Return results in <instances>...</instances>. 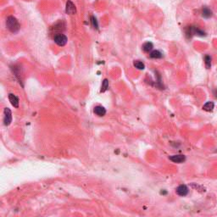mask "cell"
Segmentation results:
<instances>
[{
  "instance_id": "cell-1",
  "label": "cell",
  "mask_w": 217,
  "mask_h": 217,
  "mask_svg": "<svg viewBox=\"0 0 217 217\" xmlns=\"http://www.w3.org/2000/svg\"><path fill=\"white\" fill-rule=\"evenodd\" d=\"M6 26L9 32L16 33L19 32L20 25L18 20L14 16H9L6 19Z\"/></svg>"
},
{
  "instance_id": "cell-2",
  "label": "cell",
  "mask_w": 217,
  "mask_h": 217,
  "mask_svg": "<svg viewBox=\"0 0 217 217\" xmlns=\"http://www.w3.org/2000/svg\"><path fill=\"white\" fill-rule=\"evenodd\" d=\"M194 35L199 36V37H204V36H206V32L196 26H187L186 28V36L188 38H191Z\"/></svg>"
},
{
  "instance_id": "cell-3",
  "label": "cell",
  "mask_w": 217,
  "mask_h": 217,
  "mask_svg": "<svg viewBox=\"0 0 217 217\" xmlns=\"http://www.w3.org/2000/svg\"><path fill=\"white\" fill-rule=\"evenodd\" d=\"M54 43H55L58 46H59V47H64V45L67 43L68 39H67V37H66L65 35L62 34V33H59V34H57V35H55V36L54 37Z\"/></svg>"
},
{
  "instance_id": "cell-4",
  "label": "cell",
  "mask_w": 217,
  "mask_h": 217,
  "mask_svg": "<svg viewBox=\"0 0 217 217\" xmlns=\"http://www.w3.org/2000/svg\"><path fill=\"white\" fill-rule=\"evenodd\" d=\"M12 122V113L9 108H5L4 110V126H9Z\"/></svg>"
},
{
  "instance_id": "cell-5",
  "label": "cell",
  "mask_w": 217,
  "mask_h": 217,
  "mask_svg": "<svg viewBox=\"0 0 217 217\" xmlns=\"http://www.w3.org/2000/svg\"><path fill=\"white\" fill-rule=\"evenodd\" d=\"M65 12L68 14H75L77 13V9L75 4L70 1L68 0L66 2V7H65Z\"/></svg>"
},
{
  "instance_id": "cell-6",
  "label": "cell",
  "mask_w": 217,
  "mask_h": 217,
  "mask_svg": "<svg viewBox=\"0 0 217 217\" xmlns=\"http://www.w3.org/2000/svg\"><path fill=\"white\" fill-rule=\"evenodd\" d=\"M176 193L178 194L179 196H182V197H185L187 195V193H188V192H189V189H188V187H187L186 185L184 184H182V185H180L177 187V188H176Z\"/></svg>"
},
{
  "instance_id": "cell-7",
  "label": "cell",
  "mask_w": 217,
  "mask_h": 217,
  "mask_svg": "<svg viewBox=\"0 0 217 217\" xmlns=\"http://www.w3.org/2000/svg\"><path fill=\"white\" fill-rule=\"evenodd\" d=\"M169 159L171 160L174 163H182L186 160V157L182 154H176V155H171L169 157Z\"/></svg>"
},
{
  "instance_id": "cell-8",
  "label": "cell",
  "mask_w": 217,
  "mask_h": 217,
  "mask_svg": "<svg viewBox=\"0 0 217 217\" xmlns=\"http://www.w3.org/2000/svg\"><path fill=\"white\" fill-rule=\"evenodd\" d=\"M9 102L10 103L13 105L14 108H19V98L17 96H15L13 93H9Z\"/></svg>"
},
{
  "instance_id": "cell-9",
  "label": "cell",
  "mask_w": 217,
  "mask_h": 217,
  "mask_svg": "<svg viewBox=\"0 0 217 217\" xmlns=\"http://www.w3.org/2000/svg\"><path fill=\"white\" fill-rule=\"evenodd\" d=\"M93 112H94V114L98 115V116L102 117V116H104L105 114H106V109L103 108V106L98 105V106H96L95 108H94Z\"/></svg>"
},
{
  "instance_id": "cell-10",
  "label": "cell",
  "mask_w": 217,
  "mask_h": 217,
  "mask_svg": "<svg viewBox=\"0 0 217 217\" xmlns=\"http://www.w3.org/2000/svg\"><path fill=\"white\" fill-rule=\"evenodd\" d=\"M201 14H202V16H203L204 18H205V19H209V18H210L211 16L213 15V12H212V10H211L210 8H208V7H204V8L202 9Z\"/></svg>"
},
{
  "instance_id": "cell-11",
  "label": "cell",
  "mask_w": 217,
  "mask_h": 217,
  "mask_svg": "<svg viewBox=\"0 0 217 217\" xmlns=\"http://www.w3.org/2000/svg\"><path fill=\"white\" fill-rule=\"evenodd\" d=\"M153 43H150V42H147V43H145L144 44L142 45V50L145 52V53H149V52H151L153 50Z\"/></svg>"
},
{
  "instance_id": "cell-12",
  "label": "cell",
  "mask_w": 217,
  "mask_h": 217,
  "mask_svg": "<svg viewBox=\"0 0 217 217\" xmlns=\"http://www.w3.org/2000/svg\"><path fill=\"white\" fill-rule=\"evenodd\" d=\"M149 57L152 58V59H161L163 57V54L159 50H153L150 53Z\"/></svg>"
},
{
  "instance_id": "cell-13",
  "label": "cell",
  "mask_w": 217,
  "mask_h": 217,
  "mask_svg": "<svg viewBox=\"0 0 217 217\" xmlns=\"http://www.w3.org/2000/svg\"><path fill=\"white\" fill-rule=\"evenodd\" d=\"M214 108H215V103L213 102H207L203 106V109L205 111H212Z\"/></svg>"
},
{
  "instance_id": "cell-14",
  "label": "cell",
  "mask_w": 217,
  "mask_h": 217,
  "mask_svg": "<svg viewBox=\"0 0 217 217\" xmlns=\"http://www.w3.org/2000/svg\"><path fill=\"white\" fill-rule=\"evenodd\" d=\"M133 65L138 70H144L145 69V64H143L140 60H135Z\"/></svg>"
},
{
  "instance_id": "cell-15",
  "label": "cell",
  "mask_w": 217,
  "mask_h": 217,
  "mask_svg": "<svg viewBox=\"0 0 217 217\" xmlns=\"http://www.w3.org/2000/svg\"><path fill=\"white\" fill-rule=\"evenodd\" d=\"M204 64H205V66L207 69H210L211 67V57L210 55H205L204 56Z\"/></svg>"
},
{
  "instance_id": "cell-16",
  "label": "cell",
  "mask_w": 217,
  "mask_h": 217,
  "mask_svg": "<svg viewBox=\"0 0 217 217\" xmlns=\"http://www.w3.org/2000/svg\"><path fill=\"white\" fill-rule=\"evenodd\" d=\"M91 23H92V26L98 30V20L96 19V17L94 16H91Z\"/></svg>"
},
{
  "instance_id": "cell-17",
  "label": "cell",
  "mask_w": 217,
  "mask_h": 217,
  "mask_svg": "<svg viewBox=\"0 0 217 217\" xmlns=\"http://www.w3.org/2000/svg\"><path fill=\"white\" fill-rule=\"evenodd\" d=\"M108 88V81L107 79H104L102 83V88H101V93H104Z\"/></svg>"
},
{
  "instance_id": "cell-18",
  "label": "cell",
  "mask_w": 217,
  "mask_h": 217,
  "mask_svg": "<svg viewBox=\"0 0 217 217\" xmlns=\"http://www.w3.org/2000/svg\"><path fill=\"white\" fill-rule=\"evenodd\" d=\"M214 95H215L216 98H217V89H216L214 91Z\"/></svg>"
}]
</instances>
